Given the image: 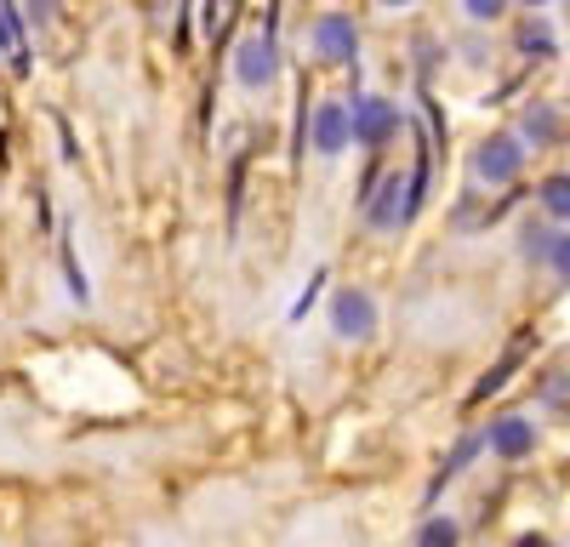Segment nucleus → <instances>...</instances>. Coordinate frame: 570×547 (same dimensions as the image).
I'll return each mask as SVG.
<instances>
[{
    "instance_id": "8",
    "label": "nucleus",
    "mask_w": 570,
    "mask_h": 547,
    "mask_svg": "<svg viewBox=\"0 0 570 547\" xmlns=\"http://www.w3.org/2000/svg\"><path fill=\"white\" fill-rule=\"evenodd\" d=\"M537 445V428L525 422V417H502L497 428H491V450L497 456H525Z\"/></svg>"
},
{
    "instance_id": "2",
    "label": "nucleus",
    "mask_w": 570,
    "mask_h": 547,
    "mask_svg": "<svg viewBox=\"0 0 570 547\" xmlns=\"http://www.w3.org/2000/svg\"><path fill=\"white\" fill-rule=\"evenodd\" d=\"M274 40L268 34H252V40H240V58H234V74H240V86H252V91H263L268 80H274Z\"/></svg>"
},
{
    "instance_id": "11",
    "label": "nucleus",
    "mask_w": 570,
    "mask_h": 547,
    "mask_svg": "<svg viewBox=\"0 0 570 547\" xmlns=\"http://www.w3.org/2000/svg\"><path fill=\"white\" fill-rule=\"evenodd\" d=\"M416 547H456V525L451 519H428L422 536H416Z\"/></svg>"
},
{
    "instance_id": "14",
    "label": "nucleus",
    "mask_w": 570,
    "mask_h": 547,
    "mask_svg": "<svg viewBox=\"0 0 570 547\" xmlns=\"http://www.w3.org/2000/svg\"><path fill=\"white\" fill-rule=\"evenodd\" d=\"M513 547H553V541H548V536H519Z\"/></svg>"
},
{
    "instance_id": "13",
    "label": "nucleus",
    "mask_w": 570,
    "mask_h": 547,
    "mask_svg": "<svg viewBox=\"0 0 570 547\" xmlns=\"http://www.w3.org/2000/svg\"><path fill=\"white\" fill-rule=\"evenodd\" d=\"M497 12H502L497 0H473V7H468V18H480V23H485V18H497Z\"/></svg>"
},
{
    "instance_id": "4",
    "label": "nucleus",
    "mask_w": 570,
    "mask_h": 547,
    "mask_svg": "<svg viewBox=\"0 0 570 547\" xmlns=\"http://www.w3.org/2000/svg\"><path fill=\"white\" fill-rule=\"evenodd\" d=\"M519 160H525V149H519L513 137H491V143L473 155V171H480L485 182H513L519 177Z\"/></svg>"
},
{
    "instance_id": "1",
    "label": "nucleus",
    "mask_w": 570,
    "mask_h": 547,
    "mask_svg": "<svg viewBox=\"0 0 570 547\" xmlns=\"http://www.w3.org/2000/svg\"><path fill=\"white\" fill-rule=\"evenodd\" d=\"M331 326H337V337H348V342L371 337L376 331V302L365 291H343L337 302H331Z\"/></svg>"
},
{
    "instance_id": "3",
    "label": "nucleus",
    "mask_w": 570,
    "mask_h": 547,
    "mask_svg": "<svg viewBox=\"0 0 570 547\" xmlns=\"http://www.w3.org/2000/svg\"><path fill=\"white\" fill-rule=\"evenodd\" d=\"M308 131H314V149H320V155H343V149H348V137H354V120H348L343 103H320Z\"/></svg>"
},
{
    "instance_id": "12",
    "label": "nucleus",
    "mask_w": 570,
    "mask_h": 547,
    "mask_svg": "<svg viewBox=\"0 0 570 547\" xmlns=\"http://www.w3.org/2000/svg\"><path fill=\"white\" fill-rule=\"evenodd\" d=\"M542 251L553 257L559 274H570V235H542Z\"/></svg>"
},
{
    "instance_id": "10",
    "label": "nucleus",
    "mask_w": 570,
    "mask_h": 547,
    "mask_svg": "<svg viewBox=\"0 0 570 547\" xmlns=\"http://www.w3.org/2000/svg\"><path fill=\"white\" fill-rule=\"evenodd\" d=\"M542 206L570 222V177H548V182H542Z\"/></svg>"
},
{
    "instance_id": "6",
    "label": "nucleus",
    "mask_w": 570,
    "mask_h": 547,
    "mask_svg": "<svg viewBox=\"0 0 570 547\" xmlns=\"http://www.w3.org/2000/svg\"><path fill=\"white\" fill-rule=\"evenodd\" d=\"M314 46H320V58L348 63V58H354V23H348V18H320V23H314Z\"/></svg>"
},
{
    "instance_id": "9",
    "label": "nucleus",
    "mask_w": 570,
    "mask_h": 547,
    "mask_svg": "<svg viewBox=\"0 0 570 547\" xmlns=\"http://www.w3.org/2000/svg\"><path fill=\"white\" fill-rule=\"evenodd\" d=\"M400 195H405V182H400V171L383 182V195H376L371 206H365V217L376 222V228H400L405 222V206H400Z\"/></svg>"
},
{
    "instance_id": "5",
    "label": "nucleus",
    "mask_w": 570,
    "mask_h": 547,
    "mask_svg": "<svg viewBox=\"0 0 570 547\" xmlns=\"http://www.w3.org/2000/svg\"><path fill=\"white\" fill-rule=\"evenodd\" d=\"M348 120H354V137H360L365 149L389 143V131H394V109H389L383 98H360V103L348 109Z\"/></svg>"
},
{
    "instance_id": "7",
    "label": "nucleus",
    "mask_w": 570,
    "mask_h": 547,
    "mask_svg": "<svg viewBox=\"0 0 570 547\" xmlns=\"http://www.w3.org/2000/svg\"><path fill=\"white\" fill-rule=\"evenodd\" d=\"M0 52H7L12 74H29V46H23V18H18V7H0Z\"/></svg>"
}]
</instances>
